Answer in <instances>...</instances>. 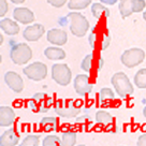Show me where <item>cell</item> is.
<instances>
[{"label":"cell","mask_w":146,"mask_h":146,"mask_svg":"<svg viewBox=\"0 0 146 146\" xmlns=\"http://www.w3.org/2000/svg\"><path fill=\"white\" fill-rule=\"evenodd\" d=\"M13 17L15 22H18L24 25H28L35 22V14L28 8H15L13 11Z\"/></svg>","instance_id":"5bb4252c"},{"label":"cell","mask_w":146,"mask_h":146,"mask_svg":"<svg viewBox=\"0 0 146 146\" xmlns=\"http://www.w3.org/2000/svg\"><path fill=\"white\" fill-rule=\"evenodd\" d=\"M10 58L15 64H26L32 58V50L25 43H16L11 47Z\"/></svg>","instance_id":"3957f363"},{"label":"cell","mask_w":146,"mask_h":146,"mask_svg":"<svg viewBox=\"0 0 146 146\" xmlns=\"http://www.w3.org/2000/svg\"><path fill=\"white\" fill-rule=\"evenodd\" d=\"M98 44L100 46L101 50H105L111 44V35L109 30H104L101 33V38L99 39V33H98Z\"/></svg>","instance_id":"484cf974"},{"label":"cell","mask_w":146,"mask_h":146,"mask_svg":"<svg viewBox=\"0 0 146 146\" xmlns=\"http://www.w3.org/2000/svg\"><path fill=\"white\" fill-rule=\"evenodd\" d=\"M70 22V31L75 36H84L89 30V22L83 14L71 12L66 16Z\"/></svg>","instance_id":"6da1fadb"},{"label":"cell","mask_w":146,"mask_h":146,"mask_svg":"<svg viewBox=\"0 0 146 146\" xmlns=\"http://www.w3.org/2000/svg\"><path fill=\"white\" fill-rule=\"evenodd\" d=\"M44 55L50 60H62L66 58V52L60 47H46Z\"/></svg>","instance_id":"ac0fdd59"},{"label":"cell","mask_w":146,"mask_h":146,"mask_svg":"<svg viewBox=\"0 0 146 146\" xmlns=\"http://www.w3.org/2000/svg\"><path fill=\"white\" fill-rule=\"evenodd\" d=\"M133 82H134V84H135V86L137 88H141V89L146 88V68L140 69L135 73Z\"/></svg>","instance_id":"cb8c5ba5"},{"label":"cell","mask_w":146,"mask_h":146,"mask_svg":"<svg viewBox=\"0 0 146 146\" xmlns=\"http://www.w3.org/2000/svg\"><path fill=\"white\" fill-rule=\"evenodd\" d=\"M47 2L50 3L52 7L55 8H61L67 3V0H47Z\"/></svg>","instance_id":"1f68e13d"},{"label":"cell","mask_w":146,"mask_h":146,"mask_svg":"<svg viewBox=\"0 0 146 146\" xmlns=\"http://www.w3.org/2000/svg\"><path fill=\"white\" fill-rule=\"evenodd\" d=\"M80 106L74 103L73 100L58 101L55 105V112L64 118H72L80 113Z\"/></svg>","instance_id":"9c48e42d"},{"label":"cell","mask_w":146,"mask_h":146,"mask_svg":"<svg viewBox=\"0 0 146 146\" xmlns=\"http://www.w3.org/2000/svg\"><path fill=\"white\" fill-rule=\"evenodd\" d=\"M45 32L44 26L41 24H33L30 25L24 29L23 31V36L29 42H35L38 41Z\"/></svg>","instance_id":"7c38bea8"},{"label":"cell","mask_w":146,"mask_h":146,"mask_svg":"<svg viewBox=\"0 0 146 146\" xmlns=\"http://www.w3.org/2000/svg\"><path fill=\"white\" fill-rule=\"evenodd\" d=\"M146 8V0H120L118 5L123 18L129 17L133 13L143 12Z\"/></svg>","instance_id":"8992f818"},{"label":"cell","mask_w":146,"mask_h":146,"mask_svg":"<svg viewBox=\"0 0 146 146\" xmlns=\"http://www.w3.org/2000/svg\"><path fill=\"white\" fill-rule=\"evenodd\" d=\"M98 97H99L100 103H102V104H109L110 102H112L115 99L113 90L111 88H108V87H104V88L100 89Z\"/></svg>","instance_id":"44dd1931"},{"label":"cell","mask_w":146,"mask_h":146,"mask_svg":"<svg viewBox=\"0 0 146 146\" xmlns=\"http://www.w3.org/2000/svg\"><path fill=\"white\" fill-rule=\"evenodd\" d=\"M98 66H97V70H98V71H100L101 69L103 68V66H104V60H103V58H102V57H99V58H98Z\"/></svg>","instance_id":"e575fe53"},{"label":"cell","mask_w":146,"mask_h":146,"mask_svg":"<svg viewBox=\"0 0 146 146\" xmlns=\"http://www.w3.org/2000/svg\"><path fill=\"white\" fill-rule=\"evenodd\" d=\"M92 0H69L68 8L70 10H83L91 5Z\"/></svg>","instance_id":"d4e9b609"},{"label":"cell","mask_w":146,"mask_h":146,"mask_svg":"<svg viewBox=\"0 0 146 146\" xmlns=\"http://www.w3.org/2000/svg\"><path fill=\"white\" fill-rule=\"evenodd\" d=\"M40 127L45 131V132H50V131H55L58 128V119L53 116H48V117H43L40 120Z\"/></svg>","instance_id":"d6986e66"},{"label":"cell","mask_w":146,"mask_h":146,"mask_svg":"<svg viewBox=\"0 0 146 146\" xmlns=\"http://www.w3.org/2000/svg\"><path fill=\"white\" fill-rule=\"evenodd\" d=\"M113 117L112 115L105 112V111H98L96 113V121L99 125H102V126H109L113 123Z\"/></svg>","instance_id":"603a6c76"},{"label":"cell","mask_w":146,"mask_h":146,"mask_svg":"<svg viewBox=\"0 0 146 146\" xmlns=\"http://www.w3.org/2000/svg\"><path fill=\"white\" fill-rule=\"evenodd\" d=\"M137 146H146V133L140 135V137L137 139Z\"/></svg>","instance_id":"d6a6232c"},{"label":"cell","mask_w":146,"mask_h":146,"mask_svg":"<svg viewBox=\"0 0 146 146\" xmlns=\"http://www.w3.org/2000/svg\"><path fill=\"white\" fill-rule=\"evenodd\" d=\"M25 1H26V0H11V2L14 3V5H21V3H23Z\"/></svg>","instance_id":"d590c367"},{"label":"cell","mask_w":146,"mask_h":146,"mask_svg":"<svg viewBox=\"0 0 146 146\" xmlns=\"http://www.w3.org/2000/svg\"><path fill=\"white\" fill-rule=\"evenodd\" d=\"M76 144V132L73 130L64 131L61 137V146H75Z\"/></svg>","instance_id":"7402d4cb"},{"label":"cell","mask_w":146,"mask_h":146,"mask_svg":"<svg viewBox=\"0 0 146 146\" xmlns=\"http://www.w3.org/2000/svg\"><path fill=\"white\" fill-rule=\"evenodd\" d=\"M15 121V112L13 109L9 106H1L0 108V126L1 127H9L13 125Z\"/></svg>","instance_id":"2e32d148"},{"label":"cell","mask_w":146,"mask_h":146,"mask_svg":"<svg viewBox=\"0 0 146 146\" xmlns=\"http://www.w3.org/2000/svg\"><path fill=\"white\" fill-rule=\"evenodd\" d=\"M145 59V52L141 48L133 47L130 50H125L120 56L121 64L127 68H134L139 64H141Z\"/></svg>","instance_id":"277c9868"},{"label":"cell","mask_w":146,"mask_h":146,"mask_svg":"<svg viewBox=\"0 0 146 146\" xmlns=\"http://www.w3.org/2000/svg\"><path fill=\"white\" fill-rule=\"evenodd\" d=\"M0 28L8 36H15L19 32L18 24L12 21L11 18H2L0 21Z\"/></svg>","instance_id":"e0dca14e"},{"label":"cell","mask_w":146,"mask_h":146,"mask_svg":"<svg viewBox=\"0 0 146 146\" xmlns=\"http://www.w3.org/2000/svg\"><path fill=\"white\" fill-rule=\"evenodd\" d=\"M9 10V5L7 0H0V16L3 17Z\"/></svg>","instance_id":"4dcf8cb0"},{"label":"cell","mask_w":146,"mask_h":146,"mask_svg":"<svg viewBox=\"0 0 146 146\" xmlns=\"http://www.w3.org/2000/svg\"><path fill=\"white\" fill-rule=\"evenodd\" d=\"M42 146H61V140L57 135H47L43 139Z\"/></svg>","instance_id":"f1b7e54d"},{"label":"cell","mask_w":146,"mask_h":146,"mask_svg":"<svg viewBox=\"0 0 146 146\" xmlns=\"http://www.w3.org/2000/svg\"><path fill=\"white\" fill-rule=\"evenodd\" d=\"M92 64H94V54H89L84 57L82 64H81V68L83 71L89 73L92 70Z\"/></svg>","instance_id":"83f0119b"},{"label":"cell","mask_w":146,"mask_h":146,"mask_svg":"<svg viewBox=\"0 0 146 146\" xmlns=\"http://www.w3.org/2000/svg\"><path fill=\"white\" fill-rule=\"evenodd\" d=\"M111 83L117 92V95L121 98H126V97L132 95L134 91V88H133L130 80L126 75V73L123 72L115 73L111 78Z\"/></svg>","instance_id":"7a4b0ae2"},{"label":"cell","mask_w":146,"mask_h":146,"mask_svg":"<svg viewBox=\"0 0 146 146\" xmlns=\"http://www.w3.org/2000/svg\"><path fill=\"white\" fill-rule=\"evenodd\" d=\"M29 108L36 113H46L53 105V98L47 96L45 92H38L33 95L28 102Z\"/></svg>","instance_id":"5b68a950"},{"label":"cell","mask_w":146,"mask_h":146,"mask_svg":"<svg viewBox=\"0 0 146 146\" xmlns=\"http://www.w3.org/2000/svg\"><path fill=\"white\" fill-rule=\"evenodd\" d=\"M5 82L14 92H22L24 89V81L22 76L14 71H8L5 74Z\"/></svg>","instance_id":"8fae6325"},{"label":"cell","mask_w":146,"mask_h":146,"mask_svg":"<svg viewBox=\"0 0 146 146\" xmlns=\"http://www.w3.org/2000/svg\"><path fill=\"white\" fill-rule=\"evenodd\" d=\"M40 145V137L30 134L24 139L19 143V146H39Z\"/></svg>","instance_id":"4316f807"},{"label":"cell","mask_w":146,"mask_h":146,"mask_svg":"<svg viewBox=\"0 0 146 146\" xmlns=\"http://www.w3.org/2000/svg\"><path fill=\"white\" fill-rule=\"evenodd\" d=\"M100 1L103 3V5H115V3H117L118 1H120V0H100Z\"/></svg>","instance_id":"836d02e7"},{"label":"cell","mask_w":146,"mask_h":146,"mask_svg":"<svg viewBox=\"0 0 146 146\" xmlns=\"http://www.w3.org/2000/svg\"><path fill=\"white\" fill-rule=\"evenodd\" d=\"M88 41H89V44L92 48H96L98 46V32L96 31L95 28H94V31L91 32L88 36Z\"/></svg>","instance_id":"f546056e"},{"label":"cell","mask_w":146,"mask_h":146,"mask_svg":"<svg viewBox=\"0 0 146 146\" xmlns=\"http://www.w3.org/2000/svg\"><path fill=\"white\" fill-rule=\"evenodd\" d=\"M78 146H85L84 144H81V145H78Z\"/></svg>","instance_id":"f35d334b"},{"label":"cell","mask_w":146,"mask_h":146,"mask_svg":"<svg viewBox=\"0 0 146 146\" xmlns=\"http://www.w3.org/2000/svg\"><path fill=\"white\" fill-rule=\"evenodd\" d=\"M91 14L97 19H100L102 16L109 17L110 10L105 5H103V3H92L91 5Z\"/></svg>","instance_id":"ffe728a7"},{"label":"cell","mask_w":146,"mask_h":146,"mask_svg":"<svg viewBox=\"0 0 146 146\" xmlns=\"http://www.w3.org/2000/svg\"><path fill=\"white\" fill-rule=\"evenodd\" d=\"M74 90L78 96H86L88 94H90L92 90V84L90 82L89 75L87 74H78L76 78H74L73 82Z\"/></svg>","instance_id":"30bf717a"},{"label":"cell","mask_w":146,"mask_h":146,"mask_svg":"<svg viewBox=\"0 0 146 146\" xmlns=\"http://www.w3.org/2000/svg\"><path fill=\"white\" fill-rule=\"evenodd\" d=\"M23 73L29 80L39 82L46 78L47 75V67L45 64L40 61H35L32 64H28L27 67L23 69Z\"/></svg>","instance_id":"ba28073f"},{"label":"cell","mask_w":146,"mask_h":146,"mask_svg":"<svg viewBox=\"0 0 146 146\" xmlns=\"http://www.w3.org/2000/svg\"><path fill=\"white\" fill-rule=\"evenodd\" d=\"M143 18H144V19L146 21V10L144 11V13H143Z\"/></svg>","instance_id":"74e56055"},{"label":"cell","mask_w":146,"mask_h":146,"mask_svg":"<svg viewBox=\"0 0 146 146\" xmlns=\"http://www.w3.org/2000/svg\"><path fill=\"white\" fill-rule=\"evenodd\" d=\"M19 144V134L14 129H8L0 137V146H16Z\"/></svg>","instance_id":"9a60e30c"},{"label":"cell","mask_w":146,"mask_h":146,"mask_svg":"<svg viewBox=\"0 0 146 146\" xmlns=\"http://www.w3.org/2000/svg\"><path fill=\"white\" fill-rule=\"evenodd\" d=\"M52 78L60 86H67L71 82L72 72L66 64H55L52 67Z\"/></svg>","instance_id":"52a82bcc"},{"label":"cell","mask_w":146,"mask_h":146,"mask_svg":"<svg viewBox=\"0 0 146 146\" xmlns=\"http://www.w3.org/2000/svg\"><path fill=\"white\" fill-rule=\"evenodd\" d=\"M143 115H144V117L146 118V106L143 109Z\"/></svg>","instance_id":"8d00e7d4"},{"label":"cell","mask_w":146,"mask_h":146,"mask_svg":"<svg viewBox=\"0 0 146 146\" xmlns=\"http://www.w3.org/2000/svg\"><path fill=\"white\" fill-rule=\"evenodd\" d=\"M46 38H47V41L50 42V43H52L53 45L57 46L64 45L67 43V41H68L67 32L62 30V29H57V28L48 30L47 35H46Z\"/></svg>","instance_id":"4fadbf2b"}]
</instances>
